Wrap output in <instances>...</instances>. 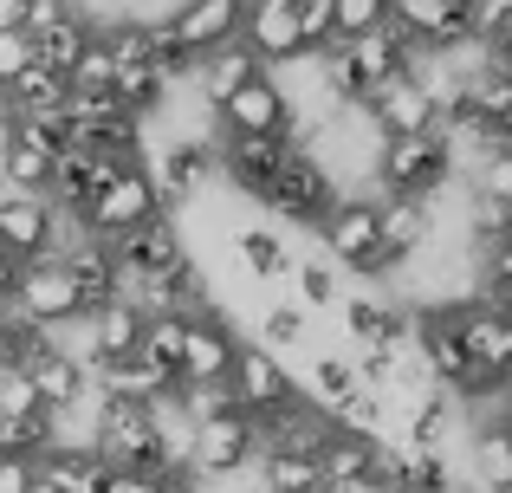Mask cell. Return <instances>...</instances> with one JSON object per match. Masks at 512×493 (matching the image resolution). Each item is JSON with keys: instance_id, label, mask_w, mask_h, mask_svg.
<instances>
[{"instance_id": "cell-20", "label": "cell", "mask_w": 512, "mask_h": 493, "mask_svg": "<svg viewBox=\"0 0 512 493\" xmlns=\"http://www.w3.org/2000/svg\"><path fill=\"white\" fill-rule=\"evenodd\" d=\"M33 474H39L52 493H98V487H104V461L91 455L85 442H52L46 455L33 461Z\"/></svg>"}, {"instance_id": "cell-34", "label": "cell", "mask_w": 512, "mask_h": 493, "mask_svg": "<svg viewBox=\"0 0 512 493\" xmlns=\"http://www.w3.org/2000/svg\"><path fill=\"white\" fill-rule=\"evenodd\" d=\"M292 279H299V299H292L299 312H325V305L338 299V266H331V260H299Z\"/></svg>"}, {"instance_id": "cell-14", "label": "cell", "mask_w": 512, "mask_h": 493, "mask_svg": "<svg viewBox=\"0 0 512 493\" xmlns=\"http://www.w3.org/2000/svg\"><path fill=\"white\" fill-rule=\"evenodd\" d=\"M240 13H247V0H175L169 26L188 46V59H208V52L240 39Z\"/></svg>"}, {"instance_id": "cell-1", "label": "cell", "mask_w": 512, "mask_h": 493, "mask_svg": "<svg viewBox=\"0 0 512 493\" xmlns=\"http://www.w3.org/2000/svg\"><path fill=\"white\" fill-rule=\"evenodd\" d=\"M370 169H376L383 202H428V195L454 176L441 130H428V137H389V143H376Z\"/></svg>"}, {"instance_id": "cell-37", "label": "cell", "mask_w": 512, "mask_h": 493, "mask_svg": "<svg viewBox=\"0 0 512 493\" xmlns=\"http://www.w3.org/2000/svg\"><path fill=\"white\" fill-rule=\"evenodd\" d=\"M331 7H338V0H292V20H299L305 59H312V52H325V46H338V33H331Z\"/></svg>"}, {"instance_id": "cell-36", "label": "cell", "mask_w": 512, "mask_h": 493, "mask_svg": "<svg viewBox=\"0 0 512 493\" xmlns=\"http://www.w3.org/2000/svg\"><path fill=\"white\" fill-rule=\"evenodd\" d=\"M111 78H117V59H111V46L98 39V26H91V46H85V59L65 72V85H72V91H111Z\"/></svg>"}, {"instance_id": "cell-7", "label": "cell", "mask_w": 512, "mask_h": 493, "mask_svg": "<svg viewBox=\"0 0 512 493\" xmlns=\"http://www.w3.org/2000/svg\"><path fill=\"white\" fill-rule=\"evenodd\" d=\"M13 325H39V331H65L72 318H85V299H78L72 273L59 260H33L20 266V292H13Z\"/></svg>"}, {"instance_id": "cell-43", "label": "cell", "mask_w": 512, "mask_h": 493, "mask_svg": "<svg viewBox=\"0 0 512 493\" xmlns=\"http://www.w3.org/2000/svg\"><path fill=\"white\" fill-rule=\"evenodd\" d=\"M487 52H493V59H506V65H512V26H506V33H500V39H493V46H487Z\"/></svg>"}, {"instance_id": "cell-17", "label": "cell", "mask_w": 512, "mask_h": 493, "mask_svg": "<svg viewBox=\"0 0 512 493\" xmlns=\"http://www.w3.org/2000/svg\"><path fill=\"white\" fill-rule=\"evenodd\" d=\"M214 176V143H201V137H175L163 156H156V169H150V182H156V195H163V215L169 208H182V202H195V189Z\"/></svg>"}, {"instance_id": "cell-40", "label": "cell", "mask_w": 512, "mask_h": 493, "mask_svg": "<svg viewBox=\"0 0 512 493\" xmlns=\"http://www.w3.org/2000/svg\"><path fill=\"white\" fill-rule=\"evenodd\" d=\"M26 487H33V461L0 455V493H26Z\"/></svg>"}, {"instance_id": "cell-35", "label": "cell", "mask_w": 512, "mask_h": 493, "mask_svg": "<svg viewBox=\"0 0 512 493\" xmlns=\"http://www.w3.org/2000/svg\"><path fill=\"white\" fill-rule=\"evenodd\" d=\"M474 195H480V202L512 208V143H493V150L480 156V169H474Z\"/></svg>"}, {"instance_id": "cell-11", "label": "cell", "mask_w": 512, "mask_h": 493, "mask_svg": "<svg viewBox=\"0 0 512 493\" xmlns=\"http://www.w3.org/2000/svg\"><path fill=\"white\" fill-rule=\"evenodd\" d=\"M52 228H59V215H52L46 195L0 189V253L7 260H20V266L52 260Z\"/></svg>"}, {"instance_id": "cell-42", "label": "cell", "mask_w": 512, "mask_h": 493, "mask_svg": "<svg viewBox=\"0 0 512 493\" xmlns=\"http://www.w3.org/2000/svg\"><path fill=\"white\" fill-rule=\"evenodd\" d=\"M26 7L33 0H0V33H26Z\"/></svg>"}, {"instance_id": "cell-19", "label": "cell", "mask_w": 512, "mask_h": 493, "mask_svg": "<svg viewBox=\"0 0 512 493\" xmlns=\"http://www.w3.org/2000/svg\"><path fill=\"white\" fill-rule=\"evenodd\" d=\"M428 234H435L428 202H383V195H376V253H383L389 266H409L415 253L428 247Z\"/></svg>"}, {"instance_id": "cell-23", "label": "cell", "mask_w": 512, "mask_h": 493, "mask_svg": "<svg viewBox=\"0 0 512 493\" xmlns=\"http://www.w3.org/2000/svg\"><path fill=\"white\" fill-rule=\"evenodd\" d=\"M85 46H91V20H85V13H65L59 26L33 33V65H46V72L65 78L78 59H85Z\"/></svg>"}, {"instance_id": "cell-6", "label": "cell", "mask_w": 512, "mask_h": 493, "mask_svg": "<svg viewBox=\"0 0 512 493\" xmlns=\"http://www.w3.org/2000/svg\"><path fill=\"white\" fill-rule=\"evenodd\" d=\"M240 364V338L221 312H195L182 331V364H175V383L182 390H227Z\"/></svg>"}, {"instance_id": "cell-32", "label": "cell", "mask_w": 512, "mask_h": 493, "mask_svg": "<svg viewBox=\"0 0 512 493\" xmlns=\"http://www.w3.org/2000/svg\"><path fill=\"white\" fill-rule=\"evenodd\" d=\"M376 26H389V0H338V7H331V33H338V46L376 33Z\"/></svg>"}, {"instance_id": "cell-12", "label": "cell", "mask_w": 512, "mask_h": 493, "mask_svg": "<svg viewBox=\"0 0 512 493\" xmlns=\"http://www.w3.org/2000/svg\"><path fill=\"white\" fill-rule=\"evenodd\" d=\"M240 46L253 52L260 72H273V65H299L305 46H299L292 0H247V13H240Z\"/></svg>"}, {"instance_id": "cell-29", "label": "cell", "mask_w": 512, "mask_h": 493, "mask_svg": "<svg viewBox=\"0 0 512 493\" xmlns=\"http://www.w3.org/2000/svg\"><path fill=\"white\" fill-rule=\"evenodd\" d=\"M143 59H150V72L169 78V85H175V78H188V72L201 65V59H188V46L175 39L169 13H163V20H143Z\"/></svg>"}, {"instance_id": "cell-10", "label": "cell", "mask_w": 512, "mask_h": 493, "mask_svg": "<svg viewBox=\"0 0 512 493\" xmlns=\"http://www.w3.org/2000/svg\"><path fill=\"white\" fill-rule=\"evenodd\" d=\"M111 260H117V273H124V286H143V279L175 273V266L188 260V241H182V228H175V215H156V221H143L137 234H124V241L111 247Z\"/></svg>"}, {"instance_id": "cell-9", "label": "cell", "mask_w": 512, "mask_h": 493, "mask_svg": "<svg viewBox=\"0 0 512 493\" xmlns=\"http://www.w3.org/2000/svg\"><path fill=\"white\" fill-rule=\"evenodd\" d=\"M363 117H370L376 143H389V137H428V130H441L435 98L422 91V78H415V72H402V78H389V85H376L370 104H363Z\"/></svg>"}, {"instance_id": "cell-13", "label": "cell", "mask_w": 512, "mask_h": 493, "mask_svg": "<svg viewBox=\"0 0 512 493\" xmlns=\"http://www.w3.org/2000/svg\"><path fill=\"white\" fill-rule=\"evenodd\" d=\"M214 117H221V137H279V130L292 124V104H286V91H279V78L260 72L253 85H240Z\"/></svg>"}, {"instance_id": "cell-18", "label": "cell", "mask_w": 512, "mask_h": 493, "mask_svg": "<svg viewBox=\"0 0 512 493\" xmlns=\"http://www.w3.org/2000/svg\"><path fill=\"white\" fill-rule=\"evenodd\" d=\"M91 383H98V396H111V403H137V409H156L163 396H175V377H169V370H156L150 357L91 364Z\"/></svg>"}, {"instance_id": "cell-5", "label": "cell", "mask_w": 512, "mask_h": 493, "mask_svg": "<svg viewBox=\"0 0 512 493\" xmlns=\"http://www.w3.org/2000/svg\"><path fill=\"white\" fill-rule=\"evenodd\" d=\"M318 241H325L331 266H350V273H396V266L376 253V195H338L331 215L318 221Z\"/></svg>"}, {"instance_id": "cell-33", "label": "cell", "mask_w": 512, "mask_h": 493, "mask_svg": "<svg viewBox=\"0 0 512 493\" xmlns=\"http://www.w3.org/2000/svg\"><path fill=\"white\" fill-rule=\"evenodd\" d=\"M52 409L33 396V383L20 377L13 364H0V422H46Z\"/></svg>"}, {"instance_id": "cell-44", "label": "cell", "mask_w": 512, "mask_h": 493, "mask_svg": "<svg viewBox=\"0 0 512 493\" xmlns=\"http://www.w3.org/2000/svg\"><path fill=\"white\" fill-rule=\"evenodd\" d=\"M7 357H13V325L0 318V364H7Z\"/></svg>"}, {"instance_id": "cell-30", "label": "cell", "mask_w": 512, "mask_h": 493, "mask_svg": "<svg viewBox=\"0 0 512 493\" xmlns=\"http://www.w3.org/2000/svg\"><path fill=\"white\" fill-rule=\"evenodd\" d=\"M305 338H312V318H305V312H299V305H292V299L266 305V318H260V351L286 357V351H299Z\"/></svg>"}, {"instance_id": "cell-21", "label": "cell", "mask_w": 512, "mask_h": 493, "mask_svg": "<svg viewBox=\"0 0 512 493\" xmlns=\"http://www.w3.org/2000/svg\"><path fill=\"white\" fill-rule=\"evenodd\" d=\"M59 266L72 273V286H78V299H85V312H91V305H104V299H117V292H124V273H117L111 247H98V241H78V247L65 253Z\"/></svg>"}, {"instance_id": "cell-4", "label": "cell", "mask_w": 512, "mask_h": 493, "mask_svg": "<svg viewBox=\"0 0 512 493\" xmlns=\"http://www.w3.org/2000/svg\"><path fill=\"white\" fill-rule=\"evenodd\" d=\"M338 182H331V163L325 156H305V150H286V163H279L273 189L260 195L266 208H273L279 221H299V228H318V221L331 215V202H338Z\"/></svg>"}, {"instance_id": "cell-41", "label": "cell", "mask_w": 512, "mask_h": 493, "mask_svg": "<svg viewBox=\"0 0 512 493\" xmlns=\"http://www.w3.org/2000/svg\"><path fill=\"white\" fill-rule=\"evenodd\" d=\"M13 292H20V260H7V253H0V318L13 312Z\"/></svg>"}, {"instance_id": "cell-16", "label": "cell", "mask_w": 512, "mask_h": 493, "mask_svg": "<svg viewBox=\"0 0 512 493\" xmlns=\"http://www.w3.org/2000/svg\"><path fill=\"white\" fill-rule=\"evenodd\" d=\"M279 163H286V143L279 137H221L214 143V169H221L240 195H266L273 176H279Z\"/></svg>"}, {"instance_id": "cell-8", "label": "cell", "mask_w": 512, "mask_h": 493, "mask_svg": "<svg viewBox=\"0 0 512 493\" xmlns=\"http://www.w3.org/2000/svg\"><path fill=\"white\" fill-rule=\"evenodd\" d=\"M227 403H234L247 422H260V416H273V409L299 403V383H292L286 357L260 351V344H240V364H234V377H227Z\"/></svg>"}, {"instance_id": "cell-45", "label": "cell", "mask_w": 512, "mask_h": 493, "mask_svg": "<svg viewBox=\"0 0 512 493\" xmlns=\"http://www.w3.org/2000/svg\"><path fill=\"white\" fill-rule=\"evenodd\" d=\"M26 493H52V487H46V481H39V474H33V487H26Z\"/></svg>"}, {"instance_id": "cell-28", "label": "cell", "mask_w": 512, "mask_h": 493, "mask_svg": "<svg viewBox=\"0 0 512 493\" xmlns=\"http://www.w3.org/2000/svg\"><path fill=\"white\" fill-rule=\"evenodd\" d=\"M260 487L266 493H325L318 455H260Z\"/></svg>"}, {"instance_id": "cell-26", "label": "cell", "mask_w": 512, "mask_h": 493, "mask_svg": "<svg viewBox=\"0 0 512 493\" xmlns=\"http://www.w3.org/2000/svg\"><path fill=\"white\" fill-rule=\"evenodd\" d=\"M506 474H512V429L506 422H480L474 429V487L506 493Z\"/></svg>"}, {"instance_id": "cell-38", "label": "cell", "mask_w": 512, "mask_h": 493, "mask_svg": "<svg viewBox=\"0 0 512 493\" xmlns=\"http://www.w3.org/2000/svg\"><path fill=\"white\" fill-rule=\"evenodd\" d=\"M467 7V33H474V46H493V39L512 26V0H461Z\"/></svg>"}, {"instance_id": "cell-22", "label": "cell", "mask_w": 512, "mask_h": 493, "mask_svg": "<svg viewBox=\"0 0 512 493\" xmlns=\"http://www.w3.org/2000/svg\"><path fill=\"white\" fill-rule=\"evenodd\" d=\"M195 78H201V104H208V111H221V104L234 98L240 85H253V78H260V65H253V52L234 39V46L208 52V59L195 65Z\"/></svg>"}, {"instance_id": "cell-25", "label": "cell", "mask_w": 512, "mask_h": 493, "mask_svg": "<svg viewBox=\"0 0 512 493\" xmlns=\"http://www.w3.org/2000/svg\"><path fill=\"white\" fill-rule=\"evenodd\" d=\"M234 260H240V273H253L260 286L292 279V253L279 247V234H266V228H240L234 234Z\"/></svg>"}, {"instance_id": "cell-27", "label": "cell", "mask_w": 512, "mask_h": 493, "mask_svg": "<svg viewBox=\"0 0 512 493\" xmlns=\"http://www.w3.org/2000/svg\"><path fill=\"white\" fill-rule=\"evenodd\" d=\"M305 383H312V409H325V416H338L350 396H357V370H350L344 351H318L312 370H305Z\"/></svg>"}, {"instance_id": "cell-15", "label": "cell", "mask_w": 512, "mask_h": 493, "mask_svg": "<svg viewBox=\"0 0 512 493\" xmlns=\"http://www.w3.org/2000/svg\"><path fill=\"white\" fill-rule=\"evenodd\" d=\"M344 59H350V72H357V85H363V104H370V91L389 85V78H402V72H415V65H422V52H415L396 26H376V33L350 39Z\"/></svg>"}, {"instance_id": "cell-24", "label": "cell", "mask_w": 512, "mask_h": 493, "mask_svg": "<svg viewBox=\"0 0 512 493\" xmlns=\"http://www.w3.org/2000/svg\"><path fill=\"white\" fill-rule=\"evenodd\" d=\"M163 98H169V78H156L150 65H117V78H111V104H117L124 117L150 124V117L163 111Z\"/></svg>"}, {"instance_id": "cell-2", "label": "cell", "mask_w": 512, "mask_h": 493, "mask_svg": "<svg viewBox=\"0 0 512 493\" xmlns=\"http://www.w3.org/2000/svg\"><path fill=\"white\" fill-rule=\"evenodd\" d=\"M156 215H163V195H156L150 169H124L117 182H104V189L78 208V221H85V234L98 247H117L124 234H137L143 221H156Z\"/></svg>"}, {"instance_id": "cell-3", "label": "cell", "mask_w": 512, "mask_h": 493, "mask_svg": "<svg viewBox=\"0 0 512 493\" xmlns=\"http://www.w3.org/2000/svg\"><path fill=\"white\" fill-rule=\"evenodd\" d=\"M260 461V442H253V422L240 409H214L188 429V474L195 481H234Z\"/></svg>"}, {"instance_id": "cell-31", "label": "cell", "mask_w": 512, "mask_h": 493, "mask_svg": "<svg viewBox=\"0 0 512 493\" xmlns=\"http://www.w3.org/2000/svg\"><path fill=\"white\" fill-rule=\"evenodd\" d=\"M182 331H188V318H175V312L143 318V344H137V357H150L156 370H169V377H175V364H182Z\"/></svg>"}, {"instance_id": "cell-39", "label": "cell", "mask_w": 512, "mask_h": 493, "mask_svg": "<svg viewBox=\"0 0 512 493\" xmlns=\"http://www.w3.org/2000/svg\"><path fill=\"white\" fill-rule=\"evenodd\" d=\"M98 493H169V481L163 474H117V468H104Z\"/></svg>"}]
</instances>
